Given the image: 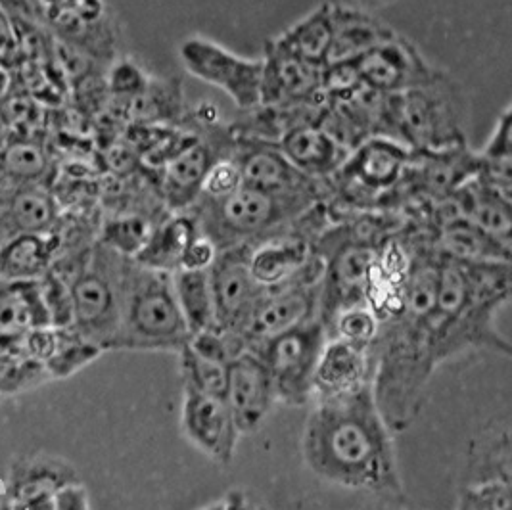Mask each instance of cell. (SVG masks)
<instances>
[{
	"instance_id": "1",
	"label": "cell",
	"mask_w": 512,
	"mask_h": 510,
	"mask_svg": "<svg viewBox=\"0 0 512 510\" xmlns=\"http://www.w3.org/2000/svg\"><path fill=\"white\" fill-rule=\"evenodd\" d=\"M311 405L302 436L309 472L330 486L405 505L394 432L380 415L371 386Z\"/></svg>"
},
{
	"instance_id": "2",
	"label": "cell",
	"mask_w": 512,
	"mask_h": 510,
	"mask_svg": "<svg viewBox=\"0 0 512 510\" xmlns=\"http://www.w3.org/2000/svg\"><path fill=\"white\" fill-rule=\"evenodd\" d=\"M438 259L417 255L403 284L401 309L382 319L371 346V390L394 434L419 418L428 384L438 371L432 355L430 313L436 303Z\"/></svg>"
},
{
	"instance_id": "3",
	"label": "cell",
	"mask_w": 512,
	"mask_h": 510,
	"mask_svg": "<svg viewBox=\"0 0 512 510\" xmlns=\"http://www.w3.org/2000/svg\"><path fill=\"white\" fill-rule=\"evenodd\" d=\"M509 296L511 263L438 255L436 303L430 313L436 367L476 351L511 357V342L497 328V313Z\"/></svg>"
},
{
	"instance_id": "4",
	"label": "cell",
	"mask_w": 512,
	"mask_h": 510,
	"mask_svg": "<svg viewBox=\"0 0 512 510\" xmlns=\"http://www.w3.org/2000/svg\"><path fill=\"white\" fill-rule=\"evenodd\" d=\"M190 340L171 273L129 259L123 280L121 323L114 348L179 353Z\"/></svg>"
},
{
	"instance_id": "5",
	"label": "cell",
	"mask_w": 512,
	"mask_h": 510,
	"mask_svg": "<svg viewBox=\"0 0 512 510\" xmlns=\"http://www.w3.org/2000/svg\"><path fill=\"white\" fill-rule=\"evenodd\" d=\"M315 204L319 202L275 196L244 185L221 200L198 198L190 211L200 232L210 236L221 252L284 231Z\"/></svg>"
},
{
	"instance_id": "6",
	"label": "cell",
	"mask_w": 512,
	"mask_h": 510,
	"mask_svg": "<svg viewBox=\"0 0 512 510\" xmlns=\"http://www.w3.org/2000/svg\"><path fill=\"white\" fill-rule=\"evenodd\" d=\"M396 139L413 152H432L466 144V102L449 75L394 94Z\"/></svg>"
},
{
	"instance_id": "7",
	"label": "cell",
	"mask_w": 512,
	"mask_h": 510,
	"mask_svg": "<svg viewBox=\"0 0 512 510\" xmlns=\"http://www.w3.org/2000/svg\"><path fill=\"white\" fill-rule=\"evenodd\" d=\"M127 263V257L98 244L71 280L73 323L83 338L98 348L116 344Z\"/></svg>"
},
{
	"instance_id": "8",
	"label": "cell",
	"mask_w": 512,
	"mask_h": 510,
	"mask_svg": "<svg viewBox=\"0 0 512 510\" xmlns=\"http://www.w3.org/2000/svg\"><path fill=\"white\" fill-rule=\"evenodd\" d=\"M411 148L390 137H371L353 148L342 167L326 181L336 192L334 198L344 200L351 208L373 209L396 198Z\"/></svg>"
},
{
	"instance_id": "9",
	"label": "cell",
	"mask_w": 512,
	"mask_h": 510,
	"mask_svg": "<svg viewBox=\"0 0 512 510\" xmlns=\"http://www.w3.org/2000/svg\"><path fill=\"white\" fill-rule=\"evenodd\" d=\"M326 340L325 325L321 319H313L252 349L271 376L277 403L286 407L311 403L313 376Z\"/></svg>"
},
{
	"instance_id": "10",
	"label": "cell",
	"mask_w": 512,
	"mask_h": 510,
	"mask_svg": "<svg viewBox=\"0 0 512 510\" xmlns=\"http://www.w3.org/2000/svg\"><path fill=\"white\" fill-rule=\"evenodd\" d=\"M323 269V259H319V263L300 279L265 290L250 319L240 330L248 348H257L286 330L319 319Z\"/></svg>"
},
{
	"instance_id": "11",
	"label": "cell",
	"mask_w": 512,
	"mask_h": 510,
	"mask_svg": "<svg viewBox=\"0 0 512 510\" xmlns=\"http://www.w3.org/2000/svg\"><path fill=\"white\" fill-rule=\"evenodd\" d=\"M179 58L190 75L221 89L240 110L250 112L261 104V58L236 56L202 37L185 39Z\"/></svg>"
},
{
	"instance_id": "12",
	"label": "cell",
	"mask_w": 512,
	"mask_h": 510,
	"mask_svg": "<svg viewBox=\"0 0 512 510\" xmlns=\"http://www.w3.org/2000/svg\"><path fill=\"white\" fill-rule=\"evenodd\" d=\"M39 20L48 33L96 64L112 62L116 35L102 0H35Z\"/></svg>"
},
{
	"instance_id": "13",
	"label": "cell",
	"mask_w": 512,
	"mask_h": 510,
	"mask_svg": "<svg viewBox=\"0 0 512 510\" xmlns=\"http://www.w3.org/2000/svg\"><path fill=\"white\" fill-rule=\"evenodd\" d=\"M231 158L238 163L246 186L275 196L305 198L311 202H325L328 198L326 181L303 175L286 160L277 142L233 137Z\"/></svg>"
},
{
	"instance_id": "14",
	"label": "cell",
	"mask_w": 512,
	"mask_h": 510,
	"mask_svg": "<svg viewBox=\"0 0 512 510\" xmlns=\"http://www.w3.org/2000/svg\"><path fill=\"white\" fill-rule=\"evenodd\" d=\"M261 64L259 106L288 108L313 102L323 96V66L298 56L279 37L265 43Z\"/></svg>"
},
{
	"instance_id": "15",
	"label": "cell",
	"mask_w": 512,
	"mask_h": 510,
	"mask_svg": "<svg viewBox=\"0 0 512 510\" xmlns=\"http://www.w3.org/2000/svg\"><path fill=\"white\" fill-rule=\"evenodd\" d=\"M248 254V244L221 250L210 269L217 326L236 332L246 325L257 302L265 294V288L252 277Z\"/></svg>"
},
{
	"instance_id": "16",
	"label": "cell",
	"mask_w": 512,
	"mask_h": 510,
	"mask_svg": "<svg viewBox=\"0 0 512 510\" xmlns=\"http://www.w3.org/2000/svg\"><path fill=\"white\" fill-rule=\"evenodd\" d=\"M181 428L190 445L219 466H231L240 441V430L234 422L225 397L183 394Z\"/></svg>"
},
{
	"instance_id": "17",
	"label": "cell",
	"mask_w": 512,
	"mask_h": 510,
	"mask_svg": "<svg viewBox=\"0 0 512 510\" xmlns=\"http://www.w3.org/2000/svg\"><path fill=\"white\" fill-rule=\"evenodd\" d=\"M223 397L242 436H252L261 430L277 405V395L256 351H244L227 367Z\"/></svg>"
},
{
	"instance_id": "18",
	"label": "cell",
	"mask_w": 512,
	"mask_h": 510,
	"mask_svg": "<svg viewBox=\"0 0 512 510\" xmlns=\"http://www.w3.org/2000/svg\"><path fill=\"white\" fill-rule=\"evenodd\" d=\"M357 70L365 87L382 94L405 93L440 73L424 60L419 48L399 35L363 56Z\"/></svg>"
},
{
	"instance_id": "19",
	"label": "cell",
	"mask_w": 512,
	"mask_h": 510,
	"mask_svg": "<svg viewBox=\"0 0 512 510\" xmlns=\"http://www.w3.org/2000/svg\"><path fill=\"white\" fill-rule=\"evenodd\" d=\"M221 156L229 154H219L211 137H198L163 165L158 177V194L169 213L187 211L198 202L204 179L211 165Z\"/></svg>"
},
{
	"instance_id": "20",
	"label": "cell",
	"mask_w": 512,
	"mask_h": 510,
	"mask_svg": "<svg viewBox=\"0 0 512 510\" xmlns=\"http://www.w3.org/2000/svg\"><path fill=\"white\" fill-rule=\"evenodd\" d=\"M371 349L328 338L313 376V401L338 399L371 386Z\"/></svg>"
},
{
	"instance_id": "21",
	"label": "cell",
	"mask_w": 512,
	"mask_h": 510,
	"mask_svg": "<svg viewBox=\"0 0 512 510\" xmlns=\"http://www.w3.org/2000/svg\"><path fill=\"white\" fill-rule=\"evenodd\" d=\"M397 33L369 12L332 4V41L326 54L328 64H355L371 50L394 39Z\"/></svg>"
},
{
	"instance_id": "22",
	"label": "cell",
	"mask_w": 512,
	"mask_h": 510,
	"mask_svg": "<svg viewBox=\"0 0 512 510\" xmlns=\"http://www.w3.org/2000/svg\"><path fill=\"white\" fill-rule=\"evenodd\" d=\"M277 144L288 162L317 181H328L350 156V150L332 139L317 123L292 127Z\"/></svg>"
},
{
	"instance_id": "23",
	"label": "cell",
	"mask_w": 512,
	"mask_h": 510,
	"mask_svg": "<svg viewBox=\"0 0 512 510\" xmlns=\"http://www.w3.org/2000/svg\"><path fill=\"white\" fill-rule=\"evenodd\" d=\"M56 221L47 185L0 179V227L16 234H45Z\"/></svg>"
},
{
	"instance_id": "24",
	"label": "cell",
	"mask_w": 512,
	"mask_h": 510,
	"mask_svg": "<svg viewBox=\"0 0 512 510\" xmlns=\"http://www.w3.org/2000/svg\"><path fill=\"white\" fill-rule=\"evenodd\" d=\"M511 461L509 422H491L468 443L463 487L491 482L511 484Z\"/></svg>"
},
{
	"instance_id": "25",
	"label": "cell",
	"mask_w": 512,
	"mask_h": 510,
	"mask_svg": "<svg viewBox=\"0 0 512 510\" xmlns=\"http://www.w3.org/2000/svg\"><path fill=\"white\" fill-rule=\"evenodd\" d=\"M436 254L459 261H499L511 263V246L499 242L463 217H451L432 229Z\"/></svg>"
},
{
	"instance_id": "26",
	"label": "cell",
	"mask_w": 512,
	"mask_h": 510,
	"mask_svg": "<svg viewBox=\"0 0 512 510\" xmlns=\"http://www.w3.org/2000/svg\"><path fill=\"white\" fill-rule=\"evenodd\" d=\"M198 231L200 229L196 217L190 209L165 213L154 225L146 246L133 261L139 263L140 267L173 275L175 271H179L188 244Z\"/></svg>"
},
{
	"instance_id": "27",
	"label": "cell",
	"mask_w": 512,
	"mask_h": 510,
	"mask_svg": "<svg viewBox=\"0 0 512 510\" xmlns=\"http://www.w3.org/2000/svg\"><path fill=\"white\" fill-rule=\"evenodd\" d=\"M48 309L39 286L6 280L0 284V342L16 340L33 321L47 319Z\"/></svg>"
},
{
	"instance_id": "28",
	"label": "cell",
	"mask_w": 512,
	"mask_h": 510,
	"mask_svg": "<svg viewBox=\"0 0 512 510\" xmlns=\"http://www.w3.org/2000/svg\"><path fill=\"white\" fill-rule=\"evenodd\" d=\"M173 288L190 336L217 326L215 302L211 292L210 271H185L173 275Z\"/></svg>"
},
{
	"instance_id": "29",
	"label": "cell",
	"mask_w": 512,
	"mask_h": 510,
	"mask_svg": "<svg viewBox=\"0 0 512 510\" xmlns=\"http://www.w3.org/2000/svg\"><path fill=\"white\" fill-rule=\"evenodd\" d=\"M50 156L43 140L12 137L0 142V179L45 185Z\"/></svg>"
},
{
	"instance_id": "30",
	"label": "cell",
	"mask_w": 512,
	"mask_h": 510,
	"mask_svg": "<svg viewBox=\"0 0 512 510\" xmlns=\"http://www.w3.org/2000/svg\"><path fill=\"white\" fill-rule=\"evenodd\" d=\"M478 177L497 192L511 196L512 190V112L511 106L497 119L488 144L478 154Z\"/></svg>"
},
{
	"instance_id": "31",
	"label": "cell",
	"mask_w": 512,
	"mask_h": 510,
	"mask_svg": "<svg viewBox=\"0 0 512 510\" xmlns=\"http://www.w3.org/2000/svg\"><path fill=\"white\" fill-rule=\"evenodd\" d=\"M279 39L298 56L325 66L332 41V4H321L298 24L282 31Z\"/></svg>"
},
{
	"instance_id": "32",
	"label": "cell",
	"mask_w": 512,
	"mask_h": 510,
	"mask_svg": "<svg viewBox=\"0 0 512 510\" xmlns=\"http://www.w3.org/2000/svg\"><path fill=\"white\" fill-rule=\"evenodd\" d=\"M48 257L50 246L43 234H16L0 250V277L29 282L47 269Z\"/></svg>"
},
{
	"instance_id": "33",
	"label": "cell",
	"mask_w": 512,
	"mask_h": 510,
	"mask_svg": "<svg viewBox=\"0 0 512 510\" xmlns=\"http://www.w3.org/2000/svg\"><path fill=\"white\" fill-rule=\"evenodd\" d=\"M160 219H152L148 213H121L104 225L100 244L121 257L135 259Z\"/></svg>"
},
{
	"instance_id": "34",
	"label": "cell",
	"mask_w": 512,
	"mask_h": 510,
	"mask_svg": "<svg viewBox=\"0 0 512 510\" xmlns=\"http://www.w3.org/2000/svg\"><path fill=\"white\" fill-rule=\"evenodd\" d=\"M380 319L367 303H359L340 311L328 325V338H336L359 348L371 349L378 336Z\"/></svg>"
},
{
	"instance_id": "35",
	"label": "cell",
	"mask_w": 512,
	"mask_h": 510,
	"mask_svg": "<svg viewBox=\"0 0 512 510\" xmlns=\"http://www.w3.org/2000/svg\"><path fill=\"white\" fill-rule=\"evenodd\" d=\"M179 367L183 376V388L187 392L196 394L225 395V384H227V367L210 361L202 355H198L194 349H181L179 353Z\"/></svg>"
},
{
	"instance_id": "36",
	"label": "cell",
	"mask_w": 512,
	"mask_h": 510,
	"mask_svg": "<svg viewBox=\"0 0 512 510\" xmlns=\"http://www.w3.org/2000/svg\"><path fill=\"white\" fill-rule=\"evenodd\" d=\"M240 186H244V179H242L238 163L234 162L231 154L221 156L217 162L211 165L210 171L204 179L200 198L221 200V198L231 196Z\"/></svg>"
},
{
	"instance_id": "37",
	"label": "cell",
	"mask_w": 512,
	"mask_h": 510,
	"mask_svg": "<svg viewBox=\"0 0 512 510\" xmlns=\"http://www.w3.org/2000/svg\"><path fill=\"white\" fill-rule=\"evenodd\" d=\"M363 87L361 75L355 64H328L323 66V81L321 91L328 96V100L346 98Z\"/></svg>"
},
{
	"instance_id": "38",
	"label": "cell",
	"mask_w": 512,
	"mask_h": 510,
	"mask_svg": "<svg viewBox=\"0 0 512 510\" xmlns=\"http://www.w3.org/2000/svg\"><path fill=\"white\" fill-rule=\"evenodd\" d=\"M148 83L150 79L137 64H133L131 60H121L110 71V79L106 85L110 94L117 100H129L142 93L148 87Z\"/></svg>"
},
{
	"instance_id": "39",
	"label": "cell",
	"mask_w": 512,
	"mask_h": 510,
	"mask_svg": "<svg viewBox=\"0 0 512 510\" xmlns=\"http://www.w3.org/2000/svg\"><path fill=\"white\" fill-rule=\"evenodd\" d=\"M24 45L22 37L12 18L0 8V68L14 71L24 62Z\"/></svg>"
},
{
	"instance_id": "40",
	"label": "cell",
	"mask_w": 512,
	"mask_h": 510,
	"mask_svg": "<svg viewBox=\"0 0 512 510\" xmlns=\"http://www.w3.org/2000/svg\"><path fill=\"white\" fill-rule=\"evenodd\" d=\"M217 255H219V248L215 246V242L204 232L198 231V234L192 238V242L188 244L187 252L183 255V261H181L179 269L210 271Z\"/></svg>"
},
{
	"instance_id": "41",
	"label": "cell",
	"mask_w": 512,
	"mask_h": 510,
	"mask_svg": "<svg viewBox=\"0 0 512 510\" xmlns=\"http://www.w3.org/2000/svg\"><path fill=\"white\" fill-rule=\"evenodd\" d=\"M56 510H89L85 491L79 487H66L56 497Z\"/></svg>"
},
{
	"instance_id": "42",
	"label": "cell",
	"mask_w": 512,
	"mask_h": 510,
	"mask_svg": "<svg viewBox=\"0 0 512 510\" xmlns=\"http://www.w3.org/2000/svg\"><path fill=\"white\" fill-rule=\"evenodd\" d=\"M200 510H256L254 505L250 503V499L240 493V491H233V493H227L221 501H215L211 503L210 507Z\"/></svg>"
},
{
	"instance_id": "43",
	"label": "cell",
	"mask_w": 512,
	"mask_h": 510,
	"mask_svg": "<svg viewBox=\"0 0 512 510\" xmlns=\"http://www.w3.org/2000/svg\"><path fill=\"white\" fill-rule=\"evenodd\" d=\"M10 87H12V79H10V73L0 68V98H2L4 94L8 93V89H10Z\"/></svg>"
},
{
	"instance_id": "44",
	"label": "cell",
	"mask_w": 512,
	"mask_h": 510,
	"mask_svg": "<svg viewBox=\"0 0 512 510\" xmlns=\"http://www.w3.org/2000/svg\"><path fill=\"white\" fill-rule=\"evenodd\" d=\"M457 510H489V509H482V507H476L474 503H470L466 497H459V505H457Z\"/></svg>"
},
{
	"instance_id": "45",
	"label": "cell",
	"mask_w": 512,
	"mask_h": 510,
	"mask_svg": "<svg viewBox=\"0 0 512 510\" xmlns=\"http://www.w3.org/2000/svg\"><path fill=\"white\" fill-rule=\"evenodd\" d=\"M380 509H365V510H407L405 505H392V503H380Z\"/></svg>"
},
{
	"instance_id": "46",
	"label": "cell",
	"mask_w": 512,
	"mask_h": 510,
	"mask_svg": "<svg viewBox=\"0 0 512 510\" xmlns=\"http://www.w3.org/2000/svg\"><path fill=\"white\" fill-rule=\"evenodd\" d=\"M365 2H371V4H388L392 0H365Z\"/></svg>"
},
{
	"instance_id": "47",
	"label": "cell",
	"mask_w": 512,
	"mask_h": 510,
	"mask_svg": "<svg viewBox=\"0 0 512 510\" xmlns=\"http://www.w3.org/2000/svg\"><path fill=\"white\" fill-rule=\"evenodd\" d=\"M2 129H4V127H2V125H0V142H2V140H4V133H2Z\"/></svg>"
},
{
	"instance_id": "48",
	"label": "cell",
	"mask_w": 512,
	"mask_h": 510,
	"mask_svg": "<svg viewBox=\"0 0 512 510\" xmlns=\"http://www.w3.org/2000/svg\"><path fill=\"white\" fill-rule=\"evenodd\" d=\"M0 499H2V491H0Z\"/></svg>"
},
{
	"instance_id": "49",
	"label": "cell",
	"mask_w": 512,
	"mask_h": 510,
	"mask_svg": "<svg viewBox=\"0 0 512 510\" xmlns=\"http://www.w3.org/2000/svg\"><path fill=\"white\" fill-rule=\"evenodd\" d=\"M66 2H68V0H66Z\"/></svg>"
}]
</instances>
